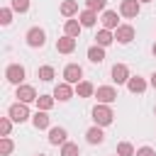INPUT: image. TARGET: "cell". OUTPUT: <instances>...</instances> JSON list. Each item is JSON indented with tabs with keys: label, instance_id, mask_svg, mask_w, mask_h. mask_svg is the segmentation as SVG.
I'll return each instance as SVG.
<instances>
[{
	"label": "cell",
	"instance_id": "16",
	"mask_svg": "<svg viewBox=\"0 0 156 156\" xmlns=\"http://www.w3.org/2000/svg\"><path fill=\"white\" fill-rule=\"evenodd\" d=\"M49 112L46 110H37L34 115H32V124L37 127V129H49Z\"/></svg>",
	"mask_w": 156,
	"mask_h": 156
},
{
	"label": "cell",
	"instance_id": "15",
	"mask_svg": "<svg viewBox=\"0 0 156 156\" xmlns=\"http://www.w3.org/2000/svg\"><path fill=\"white\" fill-rule=\"evenodd\" d=\"M100 22H102L105 29H117V27H119V15H117L115 10H105L102 17H100Z\"/></svg>",
	"mask_w": 156,
	"mask_h": 156
},
{
	"label": "cell",
	"instance_id": "4",
	"mask_svg": "<svg viewBox=\"0 0 156 156\" xmlns=\"http://www.w3.org/2000/svg\"><path fill=\"white\" fill-rule=\"evenodd\" d=\"M24 39H27V44H29L32 49H41V46L46 44V32H44L41 27H32Z\"/></svg>",
	"mask_w": 156,
	"mask_h": 156
},
{
	"label": "cell",
	"instance_id": "21",
	"mask_svg": "<svg viewBox=\"0 0 156 156\" xmlns=\"http://www.w3.org/2000/svg\"><path fill=\"white\" fill-rule=\"evenodd\" d=\"M78 20H80V24H83V27H93V24L98 22V12H95V10H88V7H85V10H83V12L78 15Z\"/></svg>",
	"mask_w": 156,
	"mask_h": 156
},
{
	"label": "cell",
	"instance_id": "28",
	"mask_svg": "<svg viewBox=\"0 0 156 156\" xmlns=\"http://www.w3.org/2000/svg\"><path fill=\"white\" fill-rule=\"evenodd\" d=\"M12 149H15L12 139H10V136H2V139H0V156H10Z\"/></svg>",
	"mask_w": 156,
	"mask_h": 156
},
{
	"label": "cell",
	"instance_id": "20",
	"mask_svg": "<svg viewBox=\"0 0 156 156\" xmlns=\"http://www.w3.org/2000/svg\"><path fill=\"white\" fill-rule=\"evenodd\" d=\"M88 61H93V63H102V61H105V46H100V44L90 46V49H88Z\"/></svg>",
	"mask_w": 156,
	"mask_h": 156
},
{
	"label": "cell",
	"instance_id": "30",
	"mask_svg": "<svg viewBox=\"0 0 156 156\" xmlns=\"http://www.w3.org/2000/svg\"><path fill=\"white\" fill-rule=\"evenodd\" d=\"M12 12H15L12 7H2V10H0V24H2V27H7V24L12 22Z\"/></svg>",
	"mask_w": 156,
	"mask_h": 156
},
{
	"label": "cell",
	"instance_id": "18",
	"mask_svg": "<svg viewBox=\"0 0 156 156\" xmlns=\"http://www.w3.org/2000/svg\"><path fill=\"white\" fill-rule=\"evenodd\" d=\"M76 95L78 98H93L95 95V85L90 80H80V83H76Z\"/></svg>",
	"mask_w": 156,
	"mask_h": 156
},
{
	"label": "cell",
	"instance_id": "13",
	"mask_svg": "<svg viewBox=\"0 0 156 156\" xmlns=\"http://www.w3.org/2000/svg\"><path fill=\"white\" fill-rule=\"evenodd\" d=\"M56 51L58 54H73L76 51V37L63 34L61 39H56Z\"/></svg>",
	"mask_w": 156,
	"mask_h": 156
},
{
	"label": "cell",
	"instance_id": "2",
	"mask_svg": "<svg viewBox=\"0 0 156 156\" xmlns=\"http://www.w3.org/2000/svg\"><path fill=\"white\" fill-rule=\"evenodd\" d=\"M24 76H27V71H24L22 63H10V66L5 68V78H7L12 85H22V83H24Z\"/></svg>",
	"mask_w": 156,
	"mask_h": 156
},
{
	"label": "cell",
	"instance_id": "12",
	"mask_svg": "<svg viewBox=\"0 0 156 156\" xmlns=\"http://www.w3.org/2000/svg\"><path fill=\"white\" fill-rule=\"evenodd\" d=\"M66 141H68V132H66L63 127H51V129H49V144L63 146Z\"/></svg>",
	"mask_w": 156,
	"mask_h": 156
},
{
	"label": "cell",
	"instance_id": "36",
	"mask_svg": "<svg viewBox=\"0 0 156 156\" xmlns=\"http://www.w3.org/2000/svg\"><path fill=\"white\" fill-rule=\"evenodd\" d=\"M139 2H151V0H139Z\"/></svg>",
	"mask_w": 156,
	"mask_h": 156
},
{
	"label": "cell",
	"instance_id": "34",
	"mask_svg": "<svg viewBox=\"0 0 156 156\" xmlns=\"http://www.w3.org/2000/svg\"><path fill=\"white\" fill-rule=\"evenodd\" d=\"M149 85H151V88H154V90H156V71H154V73H151V80H149Z\"/></svg>",
	"mask_w": 156,
	"mask_h": 156
},
{
	"label": "cell",
	"instance_id": "37",
	"mask_svg": "<svg viewBox=\"0 0 156 156\" xmlns=\"http://www.w3.org/2000/svg\"><path fill=\"white\" fill-rule=\"evenodd\" d=\"M37 156H46V154H37Z\"/></svg>",
	"mask_w": 156,
	"mask_h": 156
},
{
	"label": "cell",
	"instance_id": "6",
	"mask_svg": "<svg viewBox=\"0 0 156 156\" xmlns=\"http://www.w3.org/2000/svg\"><path fill=\"white\" fill-rule=\"evenodd\" d=\"M139 10H141V2L139 0H122L119 2V15L127 17V20H134L139 15Z\"/></svg>",
	"mask_w": 156,
	"mask_h": 156
},
{
	"label": "cell",
	"instance_id": "38",
	"mask_svg": "<svg viewBox=\"0 0 156 156\" xmlns=\"http://www.w3.org/2000/svg\"><path fill=\"white\" fill-rule=\"evenodd\" d=\"M154 115H156V107H154Z\"/></svg>",
	"mask_w": 156,
	"mask_h": 156
},
{
	"label": "cell",
	"instance_id": "35",
	"mask_svg": "<svg viewBox=\"0 0 156 156\" xmlns=\"http://www.w3.org/2000/svg\"><path fill=\"white\" fill-rule=\"evenodd\" d=\"M151 51H154V56H156V41H154V49H151Z\"/></svg>",
	"mask_w": 156,
	"mask_h": 156
},
{
	"label": "cell",
	"instance_id": "26",
	"mask_svg": "<svg viewBox=\"0 0 156 156\" xmlns=\"http://www.w3.org/2000/svg\"><path fill=\"white\" fill-rule=\"evenodd\" d=\"M117 156H136V149L129 141H119L117 144Z\"/></svg>",
	"mask_w": 156,
	"mask_h": 156
},
{
	"label": "cell",
	"instance_id": "11",
	"mask_svg": "<svg viewBox=\"0 0 156 156\" xmlns=\"http://www.w3.org/2000/svg\"><path fill=\"white\" fill-rule=\"evenodd\" d=\"M129 78H132V76H129V68H127L124 63H115V66H112V80H115L117 85H127Z\"/></svg>",
	"mask_w": 156,
	"mask_h": 156
},
{
	"label": "cell",
	"instance_id": "22",
	"mask_svg": "<svg viewBox=\"0 0 156 156\" xmlns=\"http://www.w3.org/2000/svg\"><path fill=\"white\" fill-rule=\"evenodd\" d=\"M95 41H98L100 46H110V44L115 41V34H112V29H105V27H102V29L95 34Z\"/></svg>",
	"mask_w": 156,
	"mask_h": 156
},
{
	"label": "cell",
	"instance_id": "8",
	"mask_svg": "<svg viewBox=\"0 0 156 156\" xmlns=\"http://www.w3.org/2000/svg\"><path fill=\"white\" fill-rule=\"evenodd\" d=\"M73 93H76V88H73L71 83H66V80L54 88V98H56L58 102H68V100L73 98Z\"/></svg>",
	"mask_w": 156,
	"mask_h": 156
},
{
	"label": "cell",
	"instance_id": "14",
	"mask_svg": "<svg viewBox=\"0 0 156 156\" xmlns=\"http://www.w3.org/2000/svg\"><path fill=\"white\" fill-rule=\"evenodd\" d=\"M127 88H129V93L141 95V93L149 88V83H146V78H141V76H132V78L127 80Z\"/></svg>",
	"mask_w": 156,
	"mask_h": 156
},
{
	"label": "cell",
	"instance_id": "3",
	"mask_svg": "<svg viewBox=\"0 0 156 156\" xmlns=\"http://www.w3.org/2000/svg\"><path fill=\"white\" fill-rule=\"evenodd\" d=\"M7 115L12 117V122H17V124H22V122H27L32 115H29V107H27V102H15V105H10V110H7Z\"/></svg>",
	"mask_w": 156,
	"mask_h": 156
},
{
	"label": "cell",
	"instance_id": "24",
	"mask_svg": "<svg viewBox=\"0 0 156 156\" xmlns=\"http://www.w3.org/2000/svg\"><path fill=\"white\" fill-rule=\"evenodd\" d=\"M54 102H56L54 95H39V98H37V110H46V112H49V110L54 107Z\"/></svg>",
	"mask_w": 156,
	"mask_h": 156
},
{
	"label": "cell",
	"instance_id": "25",
	"mask_svg": "<svg viewBox=\"0 0 156 156\" xmlns=\"http://www.w3.org/2000/svg\"><path fill=\"white\" fill-rule=\"evenodd\" d=\"M37 76H39V80H44V83H49V80H54V76H56V71H54V66H41V68L37 71Z\"/></svg>",
	"mask_w": 156,
	"mask_h": 156
},
{
	"label": "cell",
	"instance_id": "5",
	"mask_svg": "<svg viewBox=\"0 0 156 156\" xmlns=\"http://www.w3.org/2000/svg\"><path fill=\"white\" fill-rule=\"evenodd\" d=\"M15 98L20 100V102H37V90H34V85H27V83H22V85H17V93H15Z\"/></svg>",
	"mask_w": 156,
	"mask_h": 156
},
{
	"label": "cell",
	"instance_id": "10",
	"mask_svg": "<svg viewBox=\"0 0 156 156\" xmlns=\"http://www.w3.org/2000/svg\"><path fill=\"white\" fill-rule=\"evenodd\" d=\"M134 27L132 24H119L117 29H115V41H119V44H129L132 39H134Z\"/></svg>",
	"mask_w": 156,
	"mask_h": 156
},
{
	"label": "cell",
	"instance_id": "32",
	"mask_svg": "<svg viewBox=\"0 0 156 156\" xmlns=\"http://www.w3.org/2000/svg\"><path fill=\"white\" fill-rule=\"evenodd\" d=\"M105 5H107V0H85V7L88 10H95V12L105 10Z\"/></svg>",
	"mask_w": 156,
	"mask_h": 156
},
{
	"label": "cell",
	"instance_id": "27",
	"mask_svg": "<svg viewBox=\"0 0 156 156\" xmlns=\"http://www.w3.org/2000/svg\"><path fill=\"white\" fill-rule=\"evenodd\" d=\"M61 156H80V146L73 144V141H66L61 146Z\"/></svg>",
	"mask_w": 156,
	"mask_h": 156
},
{
	"label": "cell",
	"instance_id": "31",
	"mask_svg": "<svg viewBox=\"0 0 156 156\" xmlns=\"http://www.w3.org/2000/svg\"><path fill=\"white\" fill-rule=\"evenodd\" d=\"M10 7H12L15 12H27V10H29V0H12Z\"/></svg>",
	"mask_w": 156,
	"mask_h": 156
},
{
	"label": "cell",
	"instance_id": "9",
	"mask_svg": "<svg viewBox=\"0 0 156 156\" xmlns=\"http://www.w3.org/2000/svg\"><path fill=\"white\" fill-rule=\"evenodd\" d=\"M95 98H98V102H105V105H112V102L117 100V90H115L112 85H100V88L95 90Z\"/></svg>",
	"mask_w": 156,
	"mask_h": 156
},
{
	"label": "cell",
	"instance_id": "33",
	"mask_svg": "<svg viewBox=\"0 0 156 156\" xmlns=\"http://www.w3.org/2000/svg\"><path fill=\"white\" fill-rule=\"evenodd\" d=\"M136 156H156V151L151 146H139L136 149Z\"/></svg>",
	"mask_w": 156,
	"mask_h": 156
},
{
	"label": "cell",
	"instance_id": "23",
	"mask_svg": "<svg viewBox=\"0 0 156 156\" xmlns=\"http://www.w3.org/2000/svg\"><path fill=\"white\" fill-rule=\"evenodd\" d=\"M76 12H78V2L76 0H63L61 2V15L63 17H73Z\"/></svg>",
	"mask_w": 156,
	"mask_h": 156
},
{
	"label": "cell",
	"instance_id": "29",
	"mask_svg": "<svg viewBox=\"0 0 156 156\" xmlns=\"http://www.w3.org/2000/svg\"><path fill=\"white\" fill-rule=\"evenodd\" d=\"M10 129H12V117H0V134L2 136H10Z\"/></svg>",
	"mask_w": 156,
	"mask_h": 156
},
{
	"label": "cell",
	"instance_id": "1",
	"mask_svg": "<svg viewBox=\"0 0 156 156\" xmlns=\"http://www.w3.org/2000/svg\"><path fill=\"white\" fill-rule=\"evenodd\" d=\"M112 119H115V112H112V107H110V105L98 102V105L93 107V122H95V124L107 127V124H112Z\"/></svg>",
	"mask_w": 156,
	"mask_h": 156
},
{
	"label": "cell",
	"instance_id": "17",
	"mask_svg": "<svg viewBox=\"0 0 156 156\" xmlns=\"http://www.w3.org/2000/svg\"><path fill=\"white\" fill-rule=\"evenodd\" d=\"M80 29H83V24H80V20H66L63 22V34H68V37H80Z\"/></svg>",
	"mask_w": 156,
	"mask_h": 156
},
{
	"label": "cell",
	"instance_id": "7",
	"mask_svg": "<svg viewBox=\"0 0 156 156\" xmlns=\"http://www.w3.org/2000/svg\"><path fill=\"white\" fill-rule=\"evenodd\" d=\"M80 78H83V68H80L78 63H68V66L63 68V80H66V83L76 85V83H80Z\"/></svg>",
	"mask_w": 156,
	"mask_h": 156
},
{
	"label": "cell",
	"instance_id": "19",
	"mask_svg": "<svg viewBox=\"0 0 156 156\" xmlns=\"http://www.w3.org/2000/svg\"><path fill=\"white\" fill-rule=\"evenodd\" d=\"M85 139H88V144H102V141H105V134H102V127H100V124H95V127H90V129L85 132Z\"/></svg>",
	"mask_w": 156,
	"mask_h": 156
}]
</instances>
